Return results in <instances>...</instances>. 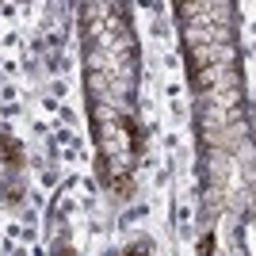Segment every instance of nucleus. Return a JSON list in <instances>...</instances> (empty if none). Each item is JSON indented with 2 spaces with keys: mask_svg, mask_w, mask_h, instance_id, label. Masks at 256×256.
I'll return each mask as SVG.
<instances>
[{
  "mask_svg": "<svg viewBox=\"0 0 256 256\" xmlns=\"http://www.w3.org/2000/svg\"><path fill=\"white\" fill-rule=\"evenodd\" d=\"M0 160H8V164H23L20 146H16L12 138H4V134H0Z\"/></svg>",
  "mask_w": 256,
  "mask_h": 256,
  "instance_id": "1",
  "label": "nucleus"
},
{
  "mask_svg": "<svg viewBox=\"0 0 256 256\" xmlns=\"http://www.w3.org/2000/svg\"><path fill=\"white\" fill-rule=\"evenodd\" d=\"M199 252H203V256H210V252H214V237H210V234L199 241Z\"/></svg>",
  "mask_w": 256,
  "mask_h": 256,
  "instance_id": "3",
  "label": "nucleus"
},
{
  "mask_svg": "<svg viewBox=\"0 0 256 256\" xmlns=\"http://www.w3.org/2000/svg\"><path fill=\"white\" fill-rule=\"evenodd\" d=\"M122 256H150V241H134V245H126Z\"/></svg>",
  "mask_w": 256,
  "mask_h": 256,
  "instance_id": "2",
  "label": "nucleus"
}]
</instances>
